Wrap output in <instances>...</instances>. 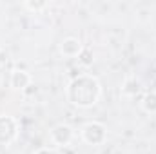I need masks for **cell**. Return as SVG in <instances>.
Returning a JSON list of instances; mask_svg holds the SVG:
<instances>
[{
  "instance_id": "cell-5",
  "label": "cell",
  "mask_w": 156,
  "mask_h": 154,
  "mask_svg": "<svg viewBox=\"0 0 156 154\" xmlns=\"http://www.w3.org/2000/svg\"><path fill=\"white\" fill-rule=\"evenodd\" d=\"M83 51V45L82 42L75 37H69V38H64L60 42V53L67 58H78L80 53Z\"/></svg>"
},
{
  "instance_id": "cell-3",
  "label": "cell",
  "mask_w": 156,
  "mask_h": 154,
  "mask_svg": "<svg viewBox=\"0 0 156 154\" xmlns=\"http://www.w3.org/2000/svg\"><path fill=\"white\" fill-rule=\"evenodd\" d=\"M18 136V121L9 114H0V145H9Z\"/></svg>"
},
{
  "instance_id": "cell-4",
  "label": "cell",
  "mask_w": 156,
  "mask_h": 154,
  "mask_svg": "<svg viewBox=\"0 0 156 154\" xmlns=\"http://www.w3.org/2000/svg\"><path fill=\"white\" fill-rule=\"evenodd\" d=\"M73 136H75L73 129H71L69 125H66V123H58V125H55V127L51 129V132H49L51 142H53L55 145H60V147L69 145V143L73 142Z\"/></svg>"
},
{
  "instance_id": "cell-6",
  "label": "cell",
  "mask_w": 156,
  "mask_h": 154,
  "mask_svg": "<svg viewBox=\"0 0 156 154\" xmlns=\"http://www.w3.org/2000/svg\"><path fill=\"white\" fill-rule=\"evenodd\" d=\"M9 85L16 91H24L31 85V75L26 69H13L9 75Z\"/></svg>"
},
{
  "instance_id": "cell-9",
  "label": "cell",
  "mask_w": 156,
  "mask_h": 154,
  "mask_svg": "<svg viewBox=\"0 0 156 154\" xmlns=\"http://www.w3.org/2000/svg\"><path fill=\"white\" fill-rule=\"evenodd\" d=\"M78 62H80L82 65H91V64H93V54H91V49H89V47H83V51H82L80 56H78Z\"/></svg>"
},
{
  "instance_id": "cell-2",
  "label": "cell",
  "mask_w": 156,
  "mask_h": 154,
  "mask_svg": "<svg viewBox=\"0 0 156 154\" xmlns=\"http://www.w3.org/2000/svg\"><path fill=\"white\" fill-rule=\"evenodd\" d=\"M82 140L87 145H102L107 140V129L100 121H89L82 127Z\"/></svg>"
},
{
  "instance_id": "cell-10",
  "label": "cell",
  "mask_w": 156,
  "mask_h": 154,
  "mask_svg": "<svg viewBox=\"0 0 156 154\" xmlns=\"http://www.w3.org/2000/svg\"><path fill=\"white\" fill-rule=\"evenodd\" d=\"M24 7L33 11V13H40L47 7V2H24Z\"/></svg>"
},
{
  "instance_id": "cell-1",
  "label": "cell",
  "mask_w": 156,
  "mask_h": 154,
  "mask_svg": "<svg viewBox=\"0 0 156 154\" xmlns=\"http://www.w3.org/2000/svg\"><path fill=\"white\" fill-rule=\"evenodd\" d=\"M102 94V87L100 82L93 75H78L73 78L66 89V96L67 100L76 105V107H93Z\"/></svg>"
},
{
  "instance_id": "cell-7",
  "label": "cell",
  "mask_w": 156,
  "mask_h": 154,
  "mask_svg": "<svg viewBox=\"0 0 156 154\" xmlns=\"http://www.w3.org/2000/svg\"><path fill=\"white\" fill-rule=\"evenodd\" d=\"M120 89H122V94H123V96L134 98V96H138L140 91H142V82L136 76H127L122 82V87H120Z\"/></svg>"
},
{
  "instance_id": "cell-11",
  "label": "cell",
  "mask_w": 156,
  "mask_h": 154,
  "mask_svg": "<svg viewBox=\"0 0 156 154\" xmlns=\"http://www.w3.org/2000/svg\"><path fill=\"white\" fill-rule=\"evenodd\" d=\"M35 154H58L55 149H49V147H42V149H38Z\"/></svg>"
},
{
  "instance_id": "cell-8",
  "label": "cell",
  "mask_w": 156,
  "mask_h": 154,
  "mask_svg": "<svg viewBox=\"0 0 156 154\" xmlns=\"http://www.w3.org/2000/svg\"><path fill=\"white\" fill-rule=\"evenodd\" d=\"M142 109L149 114H156V91H147L144 96H142V102H140Z\"/></svg>"
}]
</instances>
